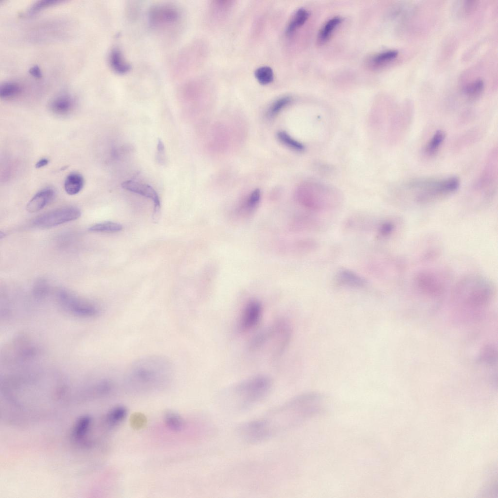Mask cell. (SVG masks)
I'll return each instance as SVG.
<instances>
[{
  "mask_svg": "<svg viewBox=\"0 0 498 498\" xmlns=\"http://www.w3.org/2000/svg\"><path fill=\"white\" fill-rule=\"evenodd\" d=\"M291 101V98L288 96L279 98L269 107L267 112V116L270 118L275 116L289 105Z\"/></svg>",
  "mask_w": 498,
  "mask_h": 498,
  "instance_id": "4dcf8cb0",
  "label": "cell"
},
{
  "mask_svg": "<svg viewBox=\"0 0 498 498\" xmlns=\"http://www.w3.org/2000/svg\"><path fill=\"white\" fill-rule=\"evenodd\" d=\"M49 163V160L46 158L41 159L39 160L36 164V168H40L46 165Z\"/></svg>",
  "mask_w": 498,
  "mask_h": 498,
  "instance_id": "ab89813d",
  "label": "cell"
},
{
  "mask_svg": "<svg viewBox=\"0 0 498 498\" xmlns=\"http://www.w3.org/2000/svg\"><path fill=\"white\" fill-rule=\"evenodd\" d=\"M398 54L396 50H388L375 55L373 61L376 64H381L389 62L395 58Z\"/></svg>",
  "mask_w": 498,
  "mask_h": 498,
  "instance_id": "d6a6232c",
  "label": "cell"
},
{
  "mask_svg": "<svg viewBox=\"0 0 498 498\" xmlns=\"http://www.w3.org/2000/svg\"><path fill=\"white\" fill-rule=\"evenodd\" d=\"M123 227L119 223L113 222H103L91 226L89 230L97 232H117L122 231Z\"/></svg>",
  "mask_w": 498,
  "mask_h": 498,
  "instance_id": "4316f807",
  "label": "cell"
},
{
  "mask_svg": "<svg viewBox=\"0 0 498 498\" xmlns=\"http://www.w3.org/2000/svg\"><path fill=\"white\" fill-rule=\"evenodd\" d=\"M29 73L34 77L37 78H40L42 77V72L40 68L37 66H34L29 70Z\"/></svg>",
  "mask_w": 498,
  "mask_h": 498,
  "instance_id": "f35d334b",
  "label": "cell"
},
{
  "mask_svg": "<svg viewBox=\"0 0 498 498\" xmlns=\"http://www.w3.org/2000/svg\"><path fill=\"white\" fill-rule=\"evenodd\" d=\"M335 280L338 285L350 288H361L367 284L366 280L362 276L345 268L340 269L337 272Z\"/></svg>",
  "mask_w": 498,
  "mask_h": 498,
  "instance_id": "2e32d148",
  "label": "cell"
},
{
  "mask_svg": "<svg viewBox=\"0 0 498 498\" xmlns=\"http://www.w3.org/2000/svg\"><path fill=\"white\" fill-rule=\"evenodd\" d=\"M48 284L45 280H38L34 284L33 294L36 298H43L48 294Z\"/></svg>",
  "mask_w": 498,
  "mask_h": 498,
  "instance_id": "d590c367",
  "label": "cell"
},
{
  "mask_svg": "<svg viewBox=\"0 0 498 498\" xmlns=\"http://www.w3.org/2000/svg\"><path fill=\"white\" fill-rule=\"evenodd\" d=\"M182 13L176 4L171 2H159L152 5L147 14L150 27L162 34L172 33L180 27Z\"/></svg>",
  "mask_w": 498,
  "mask_h": 498,
  "instance_id": "ba28073f",
  "label": "cell"
},
{
  "mask_svg": "<svg viewBox=\"0 0 498 498\" xmlns=\"http://www.w3.org/2000/svg\"><path fill=\"white\" fill-rule=\"evenodd\" d=\"M445 138V133L442 130L434 132L424 148V154L428 157L434 156L439 150Z\"/></svg>",
  "mask_w": 498,
  "mask_h": 498,
  "instance_id": "ffe728a7",
  "label": "cell"
},
{
  "mask_svg": "<svg viewBox=\"0 0 498 498\" xmlns=\"http://www.w3.org/2000/svg\"><path fill=\"white\" fill-rule=\"evenodd\" d=\"M418 281L419 288L427 294L438 296L443 292L442 284L435 276L429 274H423L419 277Z\"/></svg>",
  "mask_w": 498,
  "mask_h": 498,
  "instance_id": "ac0fdd59",
  "label": "cell"
},
{
  "mask_svg": "<svg viewBox=\"0 0 498 498\" xmlns=\"http://www.w3.org/2000/svg\"><path fill=\"white\" fill-rule=\"evenodd\" d=\"M297 197L302 205L316 212L335 208L341 201V196L336 189L315 182L303 184L297 193Z\"/></svg>",
  "mask_w": 498,
  "mask_h": 498,
  "instance_id": "5b68a950",
  "label": "cell"
},
{
  "mask_svg": "<svg viewBox=\"0 0 498 498\" xmlns=\"http://www.w3.org/2000/svg\"><path fill=\"white\" fill-rule=\"evenodd\" d=\"M157 159L158 162L162 164L164 162V145L160 139L158 140L157 145Z\"/></svg>",
  "mask_w": 498,
  "mask_h": 498,
  "instance_id": "74e56055",
  "label": "cell"
},
{
  "mask_svg": "<svg viewBox=\"0 0 498 498\" xmlns=\"http://www.w3.org/2000/svg\"><path fill=\"white\" fill-rule=\"evenodd\" d=\"M91 420L89 416H83L76 423L72 431V437L76 440H81L89 431Z\"/></svg>",
  "mask_w": 498,
  "mask_h": 498,
  "instance_id": "cb8c5ba5",
  "label": "cell"
},
{
  "mask_svg": "<svg viewBox=\"0 0 498 498\" xmlns=\"http://www.w3.org/2000/svg\"><path fill=\"white\" fill-rule=\"evenodd\" d=\"M63 2L59 0H41L33 4L28 10L30 14H33L46 8L57 4Z\"/></svg>",
  "mask_w": 498,
  "mask_h": 498,
  "instance_id": "836d02e7",
  "label": "cell"
},
{
  "mask_svg": "<svg viewBox=\"0 0 498 498\" xmlns=\"http://www.w3.org/2000/svg\"><path fill=\"white\" fill-rule=\"evenodd\" d=\"M460 185L455 176L444 178H422L412 179L404 184L411 192L416 201L421 203L432 201L456 192Z\"/></svg>",
  "mask_w": 498,
  "mask_h": 498,
  "instance_id": "277c9868",
  "label": "cell"
},
{
  "mask_svg": "<svg viewBox=\"0 0 498 498\" xmlns=\"http://www.w3.org/2000/svg\"><path fill=\"white\" fill-rule=\"evenodd\" d=\"M309 12L305 9H299L295 13L286 28V33L291 34L302 26L307 20Z\"/></svg>",
  "mask_w": 498,
  "mask_h": 498,
  "instance_id": "7402d4cb",
  "label": "cell"
},
{
  "mask_svg": "<svg viewBox=\"0 0 498 498\" xmlns=\"http://www.w3.org/2000/svg\"><path fill=\"white\" fill-rule=\"evenodd\" d=\"M261 199V191L256 189L249 194L246 203L245 208L248 212H251L258 205Z\"/></svg>",
  "mask_w": 498,
  "mask_h": 498,
  "instance_id": "e575fe53",
  "label": "cell"
},
{
  "mask_svg": "<svg viewBox=\"0 0 498 498\" xmlns=\"http://www.w3.org/2000/svg\"><path fill=\"white\" fill-rule=\"evenodd\" d=\"M325 399L317 393L297 396L265 415L241 425L238 432L249 443H259L291 429L319 413Z\"/></svg>",
  "mask_w": 498,
  "mask_h": 498,
  "instance_id": "6da1fadb",
  "label": "cell"
},
{
  "mask_svg": "<svg viewBox=\"0 0 498 498\" xmlns=\"http://www.w3.org/2000/svg\"><path fill=\"white\" fill-rule=\"evenodd\" d=\"M255 76L258 81L262 85L271 83L274 77L272 70L267 66L258 68L255 72Z\"/></svg>",
  "mask_w": 498,
  "mask_h": 498,
  "instance_id": "f546056e",
  "label": "cell"
},
{
  "mask_svg": "<svg viewBox=\"0 0 498 498\" xmlns=\"http://www.w3.org/2000/svg\"><path fill=\"white\" fill-rule=\"evenodd\" d=\"M111 69L118 74H125L131 70V65L126 60L122 51L117 47L112 48L108 55Z\"/></svg>",
  "mask_w": 498,
  "mask_h": 498,
  "instance_id": "e0dca14e",
  "label": "cell"
},
{
  "mask_svg": "<svg viewBox=\"0 0 498 498\" xmlns=\"http://www.w3.org/2000/svg\"><path fill=\"white\" fill-rule=\"evenodd\" d=\"M493 295L492 287L485 280L471 278L458 284L453 298L459 309L475 313L488 306Z\"/></svg>",
  "mask_w": 498,
  "mask_h": 498,
  "instance_id": "3957f363",
  "label": "cell"
},
{
  "mask_svg": "<svg viewBox=\"0 0 498 498\" xmlns=\"http://www.w3.org/2000/svg\"><path fill=\"white\" fill-rule=\"evenodd\" d=\"M291 333L289 323L285 320H280L255 336L251 340L249 348L250 350L254 351L266 347H270L272 356H279L287 346Z\"/></svg>",
  "mask_w": 498,
  "mask_h": 498,
  "instance_id": "52a82bcc",
  "label": "cell"
},
{
  "mask_svg": "<svg viewBox=\"0 0 498 498\" xmlns=\"http://www.w3.org/2000/svg\"><path fill=\"white\" fill-rule=\"evenodd\" d=\"M175 375L172 361L166 356L152 354L138 358L126 369L124 383L134 391H152L168 385Z\"/></svg>",
  "mask_w": 498,
  "mask_h": 498,
  "instance_id": "7a4b0ae2",
  "label": "cell"
},
{
  "mask_svg": "<svg viewBox=\"0 0 498 498\" xmlns=\"http://www.w3.org/2000/svg\"><path fill=\"white\" fill-rule=\"evenodd\" d=\"M121 186L127 191L151 199L154 204L153 220L154 222L158 221L160 217V202L157 193L152 187L148 184L131 180L123 182Z\"/></svg>",
  "mask_w": 498,
  "mask_h": 498,
  "instance_id": "7c38bea8",
  "label": "cell"
},
{
  "mask_svg": "<svg viewBox=\"0 0 498 498\" xmlns=\"http://www.w3.org/2000/svg\"><path fill=\"white\" fill-rule=\"evenodd\" d=\"M498 180L497 148L492 149L486 160L484 166L476 182L477 190L485 196H490L495 192Z\"/></svg>",
  "mask_w": 498,
  "mask_h": 498,
  "instance_id": "9c48e42d",
  "label": "cell"
},
{
  "mask_svg": "<svg viewBox=\"0 0 498 498\" xmlns=\"http://www.w3.org/2000/svg\"><path fill=\"white\" fill-rule=\"evenodd\" d=\"M81 214L75 207L67 206L58 208L43 213L33 221V224L41 228H50L78 219Z\"/></svg>",
  "mask_w": 498,
  "mask_h": 498,
  "instance_id": "30bf717a",
  "label": "cell"
},
{
  "mask_svg": "<svg viewBox=\"0 0 498 498\" xmlns=\"http://www.w3.org/2000/svg\"><path fill=\"white\" fill-rule=\"evenodd\" d=\"M57 297L61 306L76 316L94 317L101 313L97 306L82 301L65 290L59 291Z\"/></svg>",
  "mask_w": 498,
  "mask_h": 498,
  "instance_id": "8fae6325",
  "label": "cell"
},
{
  "mask_svg": "<svg viewBox=\"0 0 498 498\" xmlns=\"http://www.w3.org/2000/svg\"><path fill=\"white\" fill-rule=\"evenodd\" d=\"M277 137L282 143L293 150L301 152L304 149L302 143L292 138L285 131H279Z\"/></svg>",
  "mask_w": 498,
  "mask_h": 498,
  "instance_id": "f1b7e54d",
  "label": "cell"
},
{
  "mask_svg": "<svg viewBox=\"0 0 498 498\" xmlns=\"http://www.w3.org/2000/svg\"><path fill=\"white\" fill-rule=\"evenodd\" d=\"M341 18L339 17H335L328 20L320 31L318 40L320 43L326 41L331 35L334 29L341 22Z\"/></svg>",
  "mask_w": 498,
  "mask_h": 498,
  "instance_id": "603a6c76",
  "label": "cell"
},
{
  "mask_svg": "<svg viewBox=\"0 0 498 498\" xmlns=\"http://www.w3.org/2000/svg\"><path fill=\"white\" fill-rule=\"evenodd\" d=\"M126 414V408L123 406H118L112 409L108 412L107 415L106 420L108 425L114 426L124 420Z\"/></svg>",
  "mask_w": 498,
  "mask_h": 498,
  "instance_id": "484cf974",
  "label": "cell"
},
{
  "mask_svg": "<svg viewBox=\"0 0 498 498\" xmlns=\"http://www.w3.org/2000/svg\"><path fill=\"white\" fill-rule=\"evenodd\" d=\"M394 229V224L392 221H386L380 225L378 229V233L380 236L386 237L390 235Z\"/></svg>",
  "mask_w": 498,
  "mask_h": 498,
  "instance_id": "8d00e7d4",
  "label": "cell"
},
{
  "mask_svg": "<svg viewBox=\"0 0 498 498\" xmlns=\"http://www.w3.org/2000/svg\"><path fill=\"white\" fill-rule=\"evenodd\" d=\"M272 385L271 379L263 374L253 376L238 383L232 391L236 406L241 410L252 407L267 395Z\"/></svg>",
  "mask_w": 498,
  "mask_h": 498,
  "instance_id": "8992f818",
  "label": "cell"
},
{
  "mask_svg": "<svg viewBox=\"0 0 498 498\" xmlns=\"http://www.w3.org/2000/svg\"><path fill=\"white\" fill-rule=\"evenodd\" d=\"M484 88V83L481 79L475 80L467 84L463 89V93L469 97L478 96Z\"/></svg>",
  "mask_w": 498,
  "mask_h": 498,
  "instance_id": "1f68e13d",
  "label": "cell"
},
{
  "mask_svg": "<svg viewBox=\"0 0 498 498\" xmlns=\"http://www.w3.org/2000/svg\"><path fill=\"white\" fill-rule=\"evenodd\" d=\"M55 192L51 187L45 188L37 193L30 199L26 206L27 211L33 213L43 209L53 199Z\"/></svg>",
  "mask_w": 498,
  "mask_h": 498,
  "instance_id": "9a60e30c",
  "label": "cell"
},
{
  "mask_svg": "<svg viewBox=\"0 0 498 498\" xmlns=\"http://www.w3.org/2000/svg\"><path fill=\"white\" fill-rule=\"evenodd\" d=\"M164 421L166 426L175 431L181 430L184 427L182 418L176 412L168 411L164 416Z\"/></svg>",
  "mask_w": 498,
  "mask_h": 498,
  "instance_id": "83f0119b",
  "label": "cell"
},
{
  "mask_svg": "<svg viewBox=\"0 0 498 498\" xmlns=\"http://www.w3.org/2000/svg\"><path fill=\"white\" fill-rule=\"evenodd\" d=\"M497 350L494 345L487 343L481 348L478 360L481 364L492 366L497 363Z\"/></svg>",
  "mask_w": 498,
  "mask_h": 498,
  "instance_id": "44dd1931",
  "label": "cell"
},
{
  "mask_svg": "<svg viewBox=\"0 0 498 498\" xmlns=\"http://www.w3.org/2000/svg\"><path fill=\"white\" fill-rule=\"evenodd\" d=\"M84 185L83 176L78 173H70L66 178L64 182V189L69 195H75L79 193Z\"/></svg>",
  "mask_w": 498,
  "mask_h": 498,
  "instance_id": "d6986e66",
  "label": "cell"
},
{
  "mask_svg": "<svg viewBox=\"0 0 498 498\" xmlns=\"http://www.w3.org/2000/svg\"><path fill=\"white\" fill-rule=\"evenodd\" d=\"M21 90V87L17 83L4 82L0 87V97L3 99H10L18 96Z\"/></svg>",
  "mask_w": 498,
  "mask_h": 498,
  "instance_id": "d4e9b609",
  "label": "cell"
},
{
  "mask_svg": "<svg viewBox=\"0 0 498 498\" xmlns=\"http://www.w3.org/2000/svg\"><path fill=\"white\" fill-rule=\"evenodd\" d=\"M75 101L68 94H59L53 98L50 102L48 107L54 115L63 117L70 115L74 110Z\"/></svg>",
  "mask_w": 498,
  "mask_h": 498,
  "instance_id": "5bb4252c",
  "label": "cell"
},
{
  "mask_svg": "<svg viewBox=\"0 0 498 498\" xmlns=\"http://www.w3.org/2000/svg\"><path fill=\"white\" fill-rule=\"evenodd\" d=\"M262 312V306L259 302L249 301L241 311L238 322L239 329L242 332H247L253 328L259 322Z\"/></svg>",
  "mask_w": 498,
  "mask_h": 498,
  "instance_id": "4fadbf2b",
  "label": "cell"
}]
</instances>
